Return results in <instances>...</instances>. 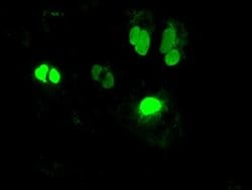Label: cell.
I'll return each instance as SVG.
<instances>
[{"label": "cell", "instance_id": "6da1fadb", "mask_svg": "<svg viewBox=\"0 0 252 190\" xmlns=\"http://www.w3.org/2000/svg\"><path fill=\"white\" fill-rule=\"evenodd\" d=\"M174 102L170 97L158 92L142 96L131 106V121L135 122L134 128L142 130L158 129V126L175 121Z\"/></svg>", "mask_w": 252, "mask_h": 190}, {"label": "cell", "instance_id": "7a4b0ae2", "mask_svg": "<svg viewBox=\"0 0 252 190\" xmlns=\"http://www.w3.org/2000/svg\"><path fill=\"white\" fill-rule=\"evenodd\" d=\"M126 41L133 56L149 60L155 54L157 27L153 13L148 9L130 12L126 23Z\"/></svg>", "mask_w": 252, "mask_h": 190}, {"label": "cell", "instance_id": "3957f363", "mask_svg": "<svg viewBox=\"0 0 252 190\" xmlns=\"http://www.w3.org/2000/svg\"><path fill=\"white\" fill-rule=\"evenodd\" d=\"M188 32L185 26L178 18L171 17L163 20L157 28L155 54L161 59L173 51L185 50Z\"/></svg>", "mask_w": 252, "mask_h": 190}, {"label": "cell", "instance_id": "277c9868", "mask_svg": "<svg viewBox=\"0 0 252 190\" xmlns=\"http://www.w3.org/2000/svg\"><path fill=\"white\" fill-rule=\"evenodd\" d=\"M47 74H48V67L47 66H40L35 71V78L40 80V81H45Z\"/></svg>", "mask_w": 252, "mask_h": 190}, {"label": "cell", "instance_id": "5b68a950", "mask_svg": "<svg viewBox=\"0 0 252 190\" xmlns=\"http://www.w3.org/2000/svg\"><path fill=\"white\" fill-rule=\"evenodd\" d=\"M49 79H50V81H51L52 82H55V83L58 82V81H60V74H59V72L56 71V70H52V71L50 72Z\"/></svg>", "mask_w": 252, "mask_h": 190}]
</instances>
